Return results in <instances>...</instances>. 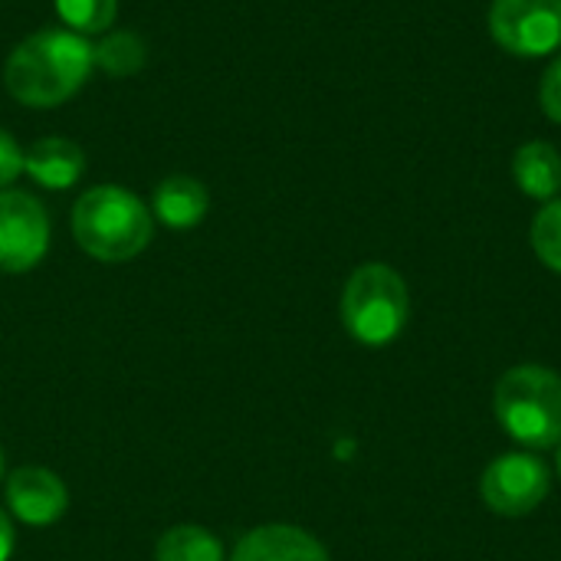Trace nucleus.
Returning <instances> with one entry per match:
<instances>
[{"label": "nucleus", "instance_id": "20", "mask_svg": "<svg viewBox=\"0 0 561 561\" xmlns=\"http://www.w3.org/2000/svg\"><path fill=\"white\" fill-rule=\"evenodd\" d=\"M0 480H3V447H0Z\"/></svg>", "mask_w": 561, "mask_h": 561}, {"label": "nucleus", "instance_id": "13", "mask_svg": "<svg viewBox=\"0 0 561 561\" xmlns=\"http://www.w3.org/2000/svg\"><path fill=\"white\" fill-rule=\"evenodd\" d=\"M92 59H95V69H102L105 76L128 79V76L141 72V66L148 59V46H145V39L138 33L115 30L102 43L92 46Z\"/></svg>", "mask_w": 561, "mask_h": 561}, {"label": "nucleus", "instance_id": "16", "mask_svg": "<svg viewBox=\"0 0 561 561\" xmlns=\"http://www.w3.org/2000/svg\"><path fill=\"white\" fill-rule=\"evenodd\" d=\"M533 250L536 256L552 270L561 273V201H549L536 217H533Z\"/></svg>", "mask_w": 561, "mask_h": 561}, {"label": "nucleus", "instance_id": "6", "mask_svg": "<svg viewBox=\"0 0 561 561\" xmlns=\"http://www.w3.org/2000/svg\"><path fill=\"white\" fill-rule=\"evenodd\" d=\"M49 250V214L26 191H0V273L20 276Z\"/></svg>", "mask_w": 561, "mask_h": 561}, {"label": "nucleus", "instance_id": "8", "mask_svg": "<svg viewBox=\"0 0 561 561\" xmlns=\"http://www.w3.org/2000/svg\"><path fill=\"white\" fill-rule=\"evenodd\" d=\"M7 510L26 526H53L69 510L66 483L46 467H20L7 477Z\"/></svg>", "mask_w": 561, "mask_h": 561}, {"label": "nucleus", "instance_id": "10", "mask_svg": "<svg viewBox=\"0 0 561 561\" xmlns=\"http://www.w3.org/2000/svg\"><path fill=\"white\" fill-rule=\"evenodd\" d=\"M23 171L46 191H66L82 178L85 154L69 138H39L26 148Z\"/></svg>", "mask_w": 561, "mask_h": 561}, {"label": "nucleus", "instance_id": "18", "mask_svg": "<svg viewBox=\"0 0 561 561\" xmlns=\"http://www.w3.org/2000/svg\"><path fill=\"white\" fill-rule=\"evenodd\" d=\"M539 102H542V112L561 125V56L546 69L539 82Z\"/></svg>", "mask_w": 561, "mask_h": 561}, {"label": "nucleus", "instance_id": "9", "mask_svg": "<svg viewBox=\"0 0 561 561\" xmlns=\"http://www.w3.org/2000/svg\"><path fill=\"white\" fill-rule=\"evenodd\" d=\"M230 561H332L325 546L299 526H260L250 529Z\"/></svg>", "mask_w": 561, "mask_h": 561}, {"label": "nucleus", "instance_id": "4", "mask_svg": "<svg viewBox=\"0 0 561 561\" xmlns=\"http://www.w3.org/2000/svg\"><path fill=\"white\" fill-rule=\"evenodd\" d=\"M411 312L408 283L398 270L385 263L358 266L342 289V322L345 332L362 345H388L401 335Z\"/></svg>", "mask_w": 561, "mask_h": 561}, {"label": "nucleus", "instance_id": "2", "mask_svg": "<svg viewBox=\"0 0 561 561\" xmlns=\"http://www.w3.org/2000/svg\"><path fill=\"white\" fill-rule=\"evenodd\" d=\"M72 237L76 243L102 263H128L154 237L151 207L118 184L89 187L72 207Z\"/></svg>", "mask_w": 561, "mask_h": 561}, {"label": "nucleus", "instance_id": "5", "mask_svg": "<svg viewBox=\"0 0 561 561\" xmlns=\"http://www.w3.org/2000/svg\"><path fill=\"white\" fill-rule=\"evenodd\" d=\"M490 33L513 56H549L561 49V0H493Z\"/></svg>", "mask_w": 561, "mask_h": 561}, {"label": "nucleus", "instance_id": "19", "mask_svg": "<svg viewBox=\"0 0 561 561\" xmlns=\"http://www.w3.org/2000/svg\"><path fill=\"white\" fill-rule=\"evenodd\" d=\"M10 556H13V523L0 510V561H10Z\"/></svg>", "mask_w": 561, "mask_h": 561}, {"label": "nucleus", "instance_id": "17", "mask_svg": "<svg viewBox=\"0 0 561 561\" xmlns=\"http://www.w3.org/2000/svg\"><path fill=\"white\" fill-rule=\"evenodd\" d=\"M23 154L26 151L16 145V138L0 128V191H7L23 174Z\"/></svg>", "mask_w": 561, "mask_h": 561}, {"label": "nucleus", "instance_id": "12", "mask_svg": "<svg viewBox=\"0 0 561 561\" xmlns=\"http://www.w3.org/2000/svg\"><path fill=\"white\" fill-rule=\"evenodd\" d=\"M513 178L523 194L536 201H552L561 191V154L549 141H526L513 154Z\"/></svg>", "mask_w": 561, "mask_h": 561}, {"label": "nucleus", "instance_id": "1", "mask_svg": "<svg viewBox=\"0 0 561 561\" xmlns=\"http://www.w3.org/2000/svg\"><path fill=\"white\" fill-rule=\"evenodd\" d=\"M92 69V43L66 26H49L10 49L3 85L26 108H56L89 82Z\"/></svg>", "mask_w": 561, "mask_h": 561}, {"label": "nucleus", "instance_id": "3", "mask_svg": "<svg viewBox=\"0 0 561 561\" xmlns=\"http://www.w3.org/2000/svg\"><path fill=\"white\" fill-rule=\"evenodd\" d=\"M503 431L536 450L561 444V375L542 365L510 368L493 394Z\"/></svg>", "mask_w": 561, "mask_h": 561}, {"label": "nucleus", "instance_id": "15", "mask_svg": "<svg viewBox=\"0 0 561 561\" xmlns=\"http://www.w3.org/2000/svg\"><path fill=\"white\" fill-rule=\"evenodd\" d=\"M66 30L72 33H105L115 23L118 0H53Z\"/></svg>", "mask_w": 561, "mask_h": 561}, {"label": "nucleus", "instance_id": "21", "mask_svg": "<svg viewBox=\"0 0 561 561\" xmlns=\"http://www.w3.org/2000/svg\"><path fill=\"white\" fill-rule=\"evenodd\" d=\"M559 473H561V447H559Z\"/></svg>", "mask_w": 561, "mask_h": 561}, {"label": "nucleus", "instance_id": "7", "mask_svg": "<svg viewBox=\"0 0 561 561\" xmlns=\"http://www.w3.org/2000/svg\"><path fill=\"white\" fill-rule=\"evenodd\" d=\"M549 486L552 477L539 457L503 454L486 467L480 480V496L496 516H529L549 496Z\"/></svg>", "mask_w": 561, "mask_h": 561}, {"label": "nucleus", "instance_id": "11", "mask_svg": "<svg viewBox=\"0 0 561 561\" xmlns=\"http://www.w3.org/2000/svg\"><path fill=\"white\" fill-rule=\"evenodd\" d=\"M207 210H210V194L191 174H171L151 194V217H158L171 230L197 227L207 217Z\"/></svg>", "mask_w": 561, "mask_h": 561}, {"label": "nucleus", "instance_id": "14", "mask_svg": "<svg viewBox=\"0 0 561 561\" xmlns=\"http://www.w3.org/2000/svg\"><path fill=\"white\" fill-rule=\"evenodd\" d=\"M154 561H224V546L204 526H174L158 539Z\"/></svg>", "mask_w": 561, "mask_h": 561}]
</instances>
